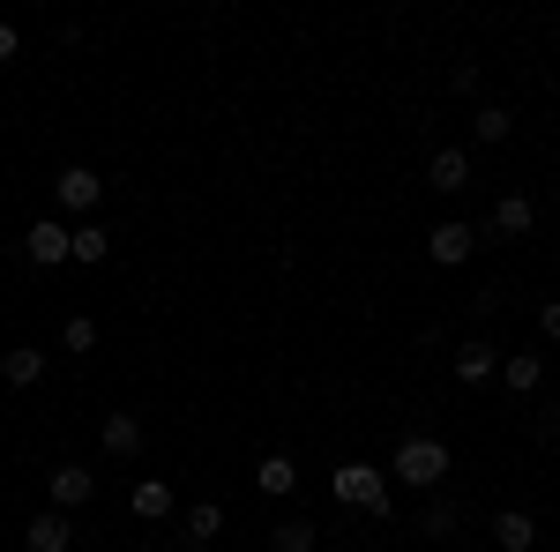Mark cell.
Returning a JSON list of instances; mask_svg holds the SVG:
<instances>
[{
  "instance_id": "obj_1",
  "label": "cell",
  "mask_w": 560,
  "mask_h": 552,
  "mask_svg": "<svg viewBox=\"0 0 560 552\" xmlns=\"http://www.w3.org/2000/svg\"><path fill=\"white\" fill-rule=\"evenodd\" d=\"M388 478H404V485H419V493H433V485L448 478V441H441V433H411V441L396 448V463H388Z\"/></svg>"
},
{
  "instance_id": "obj_2",
  "label": "cell",
  "mask_w": 560,
  "mask_h": 552,
  "mask_svg": "<svg viewBox=\"0 0 560 552\" xmlns=\"http://www.w3.org/2000/svg\"><path fill=\"white\" fill-rule=\"evenodd\" d=\"M329 493H337L345 508H359V515H388V478H382V463H337Z\"/></svg>"
},
{
  "instance_id": "obj_3",
  "label": "cell",
  "mask_w": 560,
  "mask_h": 552,
  "mask_svg": "<svg viewBox=\"0 0 560 552\" xmlns=\"http://www.w3.org/2000/svg\"><path fill=\"white\" fill-rule=\"evenodd\" d=\"M23 255L38 261V269H60V261L75 255V224H68V216H38V224L23 232Z\"/></svg>"
},
{
  "instance_id": "obj_4",
  "label": "cell",
  "mask_w": 560,
  "mask_h": 552,
  "mask_svg": "<svg viewBox=\"0 0 560 552\" xmlns=\"http://www.w3.org/2000/svg\"><path fill=\"white\" fill-rule=\"evenodd\" d=\"M97 195H105V179H97L90 165H68L60 179H52V202H60V216H75V224H90Z\"/></svg>"
},
{
  "instance_id": "obj_5",
  "label": "cell",
  "mask_w": 560,
  "mask_h": 552,
  "mask_svg": "<svg viewBox=\"0 0 560 552\" xmlns=\"http://www.w3.org/2000/svg\"><path fill=\"white\" fill-rule=\"evenodd\" d=\"M471 255H478V232H471V224L441 216V224L427 232V261H433V269H456V261H471Z\"/></svg>"
},
{
  "instance_id": "obj_6",
  "label": "cell",
  "mask_w": 560,
  "mask_h": 552,
  "mask_svg": "<svg viewBox=\"0 0 560 552\" xmlns=\"http://www.w3.org/2000/svg\"><path fill=\"white\" fill-rule=\"evenodd\" d=\"M530 224H538V202H530V195H501L493 216H486L493 239H530Z\"/></svg>"
},
{
  "instance_id": "obj_7",
  "label": "cell",
  "mask_w": 560,
  "mask_h": 552,
  "mask_svg": "<svg viewBox=\"0 0 560 552\" xmlns=\"http://www.w3.org/2000/svg\"><path fill=\"white\" fill-rule=\"evenodd\" d=\"M45 485H52V508H60V515L90 508V493H97V478H90L83 463H60V470H52V478H45Z\"/></svg>"
},
{
  "instance_id": "obj_8",
  "label": "cell",
  "mask_w": 560,
  "mask_h": 552,
  "mask_svg": "<svg viewBox=\"0 0 560 552\" xmlns=\"http://www.w3.org/2000/svg\"><path fill=\"white\" fill-rule=\"evenodd\" d=\"M128 515L135 522H165V515H173V485H165V478H135L128 485Z\"/></svg>"
},
{
  "instance_id": "obj_9",
  "label": "cell",
  "mask_w": 560,
  "mask_h": 552,
  "mask_svg": "<svg viewBox=\"0 0 560 552\" xmlns=\"http://www.w3.org/2000/svg\"><path fill=\"white\" fill-rule=\"evenodd\" d=\"M23 538H31V552H68V545H75V522H68L60 508H45V515H31Z\"/></svg>"
},
{
  "instance_id": "obj_10",
  "label": "cell",
  "mask_w": 560,
  "mask_h": 552,
  "mask_svg": "<svg viewBox=\"0 0 560 552\" xmlns=\"http://www.w3.org/2000/svg\"><path fill=\"white\" fill-rule=\"evenodd\" d=\"M427 179L441 187V195H456V187H471V157H464L456 142H441V150H433V165H427Z\"/></svg>"
},
{
  "instance_id": "obj_11",
  "label": "cell",
  "mask_w": 560,
  "mask_h": 552,
  "mask_svg": "<svg viewBox=\"0 0 560 552\" xmlns=\"http://www.w3.org/2000/svg\"><path fill=\"white\" fill-rule=\"evenodd\" d=\"M493 374H501V351H493V343H486V337H471V343H464V351H456V381H493Z\"/></svg>"
},
{
  "instance_id": "obj_12",
  "label": "cell",
  "mask_w": 560,
  "mask_h": 552,
  "mask_svg": "<svg viewBox=\"0 0 560 552\" xmlns=\"http://www.w3.org/2000/svg\"><path fill=\"white\" fill-rule=\"evenodd\" d=\"M105 456H142V419L135 411H105Z\"/></svg>"
},
{
  "instance_id": "obj_13",
  "label": "cell",
  "mask_w": 560,
  "mask_h": 552,
  "mask_svg": "<svg viewBox=\"0 0 560 552\" xmlns=\"http://www.w3.org/2000/svg\"><path fill=\"white\" fill-rule=\"evenodd\" d=\"M0 381H8V388H38V381H45V351H31V343H15V351L0 359Z\"/></svg>"
},
{
  "instance_id": "obj_14",
  "label": "cell",
  "mask_w": 560,
  "mask_h": 552,
  "mask_svg": "<svg viewBox=\"0 0 560 552\" xmlns=\"http://www.w3.org/2000/svg\"><path fill=\"white\" fill-rule=\"evenodd\" d=\"M255 485L269 493V501H284V493L300 485V463H292V456H261V463H255Z\"/></svg>"
},
{
  "instance_id": "obj_15",
  "label": "cell",
  "mask_w": 560,
  "mask_h": 552,
  "mask_svg": "<svg viewBox=\"0 0 560 552\" xmlns=\"http://www.w3.org/2000/svg\"><path fill=\"white\" fill-rule=\"evenodd\" d=\"M493 538H501V552H530L538 545V522L523 508H509V515H493Z\"/></svg>"
},
{
  "instance_id": "obj_16",
  "label": "cell",
  "mask_w": 560,
  "mask_h": 552,
  "mask_svg": "<svg viewBox=\"0 0 560 552\" xmlns=\"http://www.w3.org/2000/svg\"><path fill=\"white\" fill-rule=\"evenodd\" d=\"M501 381L516 388V396H530V388L546 381V359H530V351H516V359H501Z\"/></svg>"
},
{
  "instance_id": "obj_17",
  "label": "cell",
  "mask_w": 560,
  "mask_h": 552,
  "mask_svg": "<svg viewBox=\"0 0 560 552\" xmlns=\"http://www.w3.org/2000/svg\"><path fill=\"white\" fill-rule=\"evenodd\" d=\"M105 255H113V232H105V224H75V255H68V261H83V269H97Z\"/></svg>"
},
{
  "instance_id": "obj_18",
  "label": "cell",
  "mask_w": 560,
  "mask_h": 552,
  "mask_svg": "<svg viewBox=\"0 0 560 552\" xmlns=\"http://www.w3.org/2000/svg\"><path fill=\"white\" fill-rule=\"evenodd\" d=\"M314 538H322V530L292 515V522H277V530H269V552H314Z\"/></svg>"
},
{
  "instance_id": "obj_19",
  "label": "cell",
  "mask_w": 560,
  "mask_h": 552,
  "mask_svg": "<svg viewBox=\"0 0 560 552\" xmlns=\"http://www.w3.org/2000/svg\"><path fill=\"white\" fill-rule=\"evenodd\" d=\"M217 530H224V508H217V501H195V508H187V538H195V545H210Z\"/></svg>"
},
{
  "instance_id": "obj_20",
  "label": "cell",
  "mask_w": 560,
  "mask_h": 552,
  "mask_svg": "<svg viewBox=\"0 0 560 552\" xmlns=\"http://www.w3.org/2000/svg\"><path fill=\"white\" fill-rule=\"evenodd\" d=\"M509 128H516V120H509L501 105H478V113H471V134H478V142H509Z\"/></svg>"
},
{
  "instance_id": "obj_21",
  "label": "cell",
  "mask_w": 560,
  "mask_h": 552,
  "mask_svg": "<svg viewBox=\"0 0 560 552\" xmlns=\"http://www.w3.org/2000/svg\"><path fill=\"white\" fill-rule=\"evenodd\" d=\"M60 343H68L75 359H83V351H97V321H90V314H68V321H60Z\"/></svg>"
},
{
  "instance_id": "obj_22",
  "label": "cell",
  "mask_w": 560,
  "mask_h": 552,
  "mask_svg": "<svg viewBox=\"0 0 560 552\" xmlns=\"http://www.w3.org/2000/svg\"><path fill=\"white\" fill-rule=\"evenodd\" d=\"M448 530H456V508H448V501H441V508H427V538H448Z\"/></svg>"
},
{
  "instance_id": "obj_23",
  "label": "cell",
  "mask_w": 560,
  "mask_h": 552,
  "mask_svg": "<svg viewBox=\"0 0 560 552\" xmlns=\"http://www.w3.org/2000/svg\"><path fill=\"white\" fill-rule=\"evenodd\" d=\"M538 329H546V337L560 343V298H546V306H538Z\"/></svg>"
},
{
  "instance_id": "obj_24",
  "label": "cell",
  "mask_w": 560,
  "mask_h": 552,
  "mask_svg": "<svg viewBox=\"0 0 560 552\" xmlns=\"http://www.w3.org/2000/svg\"><path fill=\"white\" fill-rule=\"evenodd\" d=\"M15 52H23V38H15V23H0V68H8Z\"/></svg>"
},
{
  "instance_id": "obj_25",
  "label": "cell",
  "mask_w": 560,
  "mask_h": 552,
  "mask_svg": "<svg viewBox=\"0 0 560 552\" xmlns=\"http://www.w3.org/2000/svg\"><path fill=\"white\" fill-rule=\"evenodd\" d=\"M456 552H478V545H456Z\"/></svg>"
},
{
  "instance_id": "obj_26",
  "label": "cell",
  "mask_w": 560,
  "mask_h": 552,
  "mask_svg": "<svg viewBox=\"0 0 560 552\" xmlns=\"http://www.w3.org/2000/svg\"><path fill=\"white\" fill-rule=\"evenodd\" d=\"M195 552H210V545H195Z\"/></svg>"
}]
</instances>
